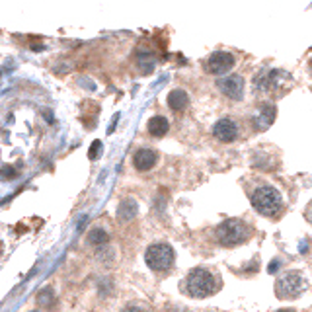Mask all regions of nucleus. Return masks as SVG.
Returning a JSON list of instances; mask_svg holds the SVG:
<instances>
[{
    "label": "nucleus",
    "instance_id": "8",
    "mask_svg": "<svg viewBox=\"0 0 312 312\" xmlns=\"http://www.w3.org/2000/svg\"><path fill=\"white\" fill-rule=\"evenodd\" d=\"M217 88L221 90V94L226 96L228 100L240 101L244 98L246 82L240 74H230V76H224L221 80H217Z\"/></svg>",
    "mask_w": 312,
    "mask_h": 312
},
{
    "label": "nucleus",
    "instance_id": "16",
    "mask_svg": "<svg viewBox=\"0 0 312 312\" xmlns=\"http://www.w3.org/2000/svg\"><path fill=\"white\" fill-rule=\"evenodd\" d=\"M88 240H90V244H94V246H103L110 242V234L106 232L103 228H94V230L90 232Z\"/></svg>",
    "mask_w": 312,
    "mask_h": 312
},
{
    "label": "nucleus",
    "instance_id": "3",
    "mask_svg": "<svg viewBox=\"0 0 312 312\" xmlns=\"http://www.w3.org/2000/svg\"><path fill=\"white\" fill-rule=\"evenodd\" d=\"M252 207L264 217H275L283 209V197L273 186H259L252 193Z\"/></svg>",
    "mask_w": 312,
    "mask_h": 312
},
{
    "label": "nucleus",
    "instance_id": "9",
    "mask_svg": "<svg viewBox=\"0 0 312 312\" xmlns=\"http://www.w3.org/2000/svg\"><path fill=\"white\" fill-rule=\"evenodd\" d=\"M213 135L221 143H234L238 139V125L232 119H219L213 125Z\"/></svg>",
    "mask_w": 312,
    "mask_h": 312
},
{
    "label": "nucleus",
    "instance_id": "13",
    "mask_svg": "<svg viewBox=\"0 0 312 312\" xmlns=\"http://www.w3.org/2000/svg\"><path fill=\"white\" fill-rule=\"evenodd\" d=\"M137 215H139V205H137V201L135 199L121 201V205H119V209H117V219H119V221L129 223V221H133Z\"/></svg>",
    "mask_w": 312,
    "mask_h": 312
},
{
    "label": "nucleus",
    "instance_id": "10",
    "mask_svg": "<svg viewBox=\"0 0 312 312\" xmlns=\"http://www.w3.org/2000/svg\"><path fill=\"white\" fill-rule=\"evenodd\" d=\"M275 117H277V108L273 103H264L254 115V125L257 131H268L275 121Z\"/></svg>",
    "mask_w": 312,
    "mask_h": 312
},
{
    "label": "nucleus",
    "instance_id": "1",
    "mask_svg": "<svg viewBox=\"0 0 312 312\" xmlns=\"http://www.w3.org/2000/svg\"><path fill=\"white\" fill-rule=\"evenodd\" d=\"M181 289L191 299H207L221 289V277L207 268H195L181 281Z\"/></svg>",
    "mask_w": 312,
    "mask_h": 312
},
{
    "label": "nucleus",
    "instance_id": "20",
    "mask_svg": "<svg viewBox=\"0 0 312 312\" xmlns=\"http://www.w3.org/2000/svg\"><path fill=\"white\" fill-rule=\"evenodd\" d=\"M308 221L312 223V201H310V205H308Z\"/></svg>",
    "mask_w": 312,
    "mask_h": 312
},
{
    "label": "nucleus",
    "instance_id": "19",
    "mask_svg": "<svg viewBox=\"0 0 312 312\" xmlns=\"http://www.w3.org/2000/svg\"><path fill=\"white\" fill-rule=\"evenodd\" d=\"M2 172H4V179L18 178V172H16V170H12L10 166H2Z\"/></svg>",
    "mask_w": 312,
    "mask_h": 312
},
{
    "label": "nucleus",
    "instance_id": "5",
    "mask_svg": "<svg viewBox=\"0 0 312 312\" xmlns=\"http://www.w3.org/2000/svg\"><path fill=\"white\" fill-rule=\"evenodd\" d=\"M145 262L152 271H158V273L168 271L176 262V252L166 242H156V244H150L146 248Z\"/></svg>",
    "mask_w": 312,
    "mask_h": 312
},
{
    "label": "nucleus",
    "instance_id": "17",
    "mask_svg": "<svg viewBox=\"0 0 312 312\" xmlns=\"http://www.w3.org/2000/svg\"><path fill=\"white\" fill-rule=\"evenodd\" d=\"M101 150H103L101 141H94V143H92V146H90V150H88L90 160H98V158L101 156Z\"/></svg>",
    "mask_w": 312,
    "mask_h": 312
},
{
    "label": "nucleus",
    "instance_id": "11",
    "mask_svg": "<svg viewBox=\"0 0 312 312\" xmlns=\"http://www.w3.org/2000/svg\"><path fill=\"white\" fill-rule=\"evenodd\" d=\"M156 162H158V154H156L154 150H150V148H141V150H137L133 156V166L137 168L139 172H148V170H152Z\"/></svg>",
    "mask_w": 312,
    "mask_h": 312
},
{
    "label": "nucleus",
    "instance_id": "4",
    "mask_svg": "<svg viewBox=\"0 0 312 312\" xmlns=\"http://www.w3.org/2000/svg\"><path fill=\"white\" fill-rule=\"evenodd\" d=\"M291 80L293 78L289 72L273 68V70L257 74V78L254 80V90H256V94H281V92L289 90Z\"/></svg>",
    "mask_w": 312,
    "mask_h": 312
},
{
    "label": "nucleus",
    "instance_id": "7",
    "mask_svg": "<svg viewBox=\"0 0 312 312\" xmlns=\"http://www.w3.org/2000/svg\"><path fill=\"white\" fill-rule=\"evenodd\" d=\"M236 65V59L232 53H226V51H215L207 61H205V70L213 74V76H221L226 74L228 70H232V67Z\"/></svg>",
    "mask_w": 312,
    "mask_h": 312
},
{
    "label": "nucleus",
    "instance_id": "12",
    "mask_svg": "<svg viewBox=\"0 0 312 312\" xmlns=\"http://www.w3.org/2000/svg\"><path fill=\"white\" fill-rule=\"evenodd\" d=\"M168 106L172 112H184L190 106V94L186 90H172L168 94Z\"/></svg>",
    "mask_w": 312,
    "mask_h": 312
},
{
    "label": "nucleus",
    "instance_id": "18",
    "mask_svg": "<svg viewBox=\"0 0 312 312\" xmlns=\"http://www.w3.org/2000/svg\"><path fill=\"white\" fill-rule=\"evenodd\" d=\"M49 297H51V289L41 291V293L37 295V304H39V306H43V304H45V306H47V304H49V301H51Z\"/></svg>",
    "mask_w": 312,
    "mask_h": 312
},
{
    "label": "nucleus",
    "instance_id": "15",
    "mask_svg": "<svg viewBox=\"0 0 312 312\" xmlns=\"http://www.w3.org/2000/svg\"><path fill=\"white\" fill-rule=\"evenodd\" d=\"M154 59L148 55V53H141L139 59H137V68L141 70V74H148L154 70Z\"/></svg>",
    "mask_w": 312,
    "mask_h": 312
},
{
    "label": "nucleus",
    "instance_id": "14",
    "mask_svg": "<svg viewBox=\"0 0 312 312\" xmlns=\"http://www.w3.org/2000/svg\"><path fill=\"white\" fill-rule=\"evenodd\" d=\"M168 119L162 115H154L150 121H148V133L152 137H164L168 133Z\"/></svg>",
    "mask_w": 312,
    "mask_h": 312
},
{
    "label": "nucleus",
    "instance_id": "6",
    "mask_svg": "<svg viewBox=\"0 0 312 312\" xmlns=\"http://www.w3.org/2000/svg\"><path fill=\"white\" fill-rule=\"evenodd\" d=\"M304 291H306V279L299 271H289L275 281V295L279 299L291 301V299L301 297Z\"/></svg>",
    "mask_w": 312,
    "mask_h": 312
},
{
    "label": "nucleus",
    "instance_id": "2",
    "mask_svg": "<svg viewBox=\"0 0 312 312\" xmlns=\"http://www.w3.org/2000/svg\"><path fill=\"white\" fill-rule=\"evenodd\" d=\"M215 238L221 246L234 248V246L244 244L250 238V228L240 219H226L215 228Z\"/></svg>",
    "mask_w": 312,
    "mask_h": 312
}]
</instances>
